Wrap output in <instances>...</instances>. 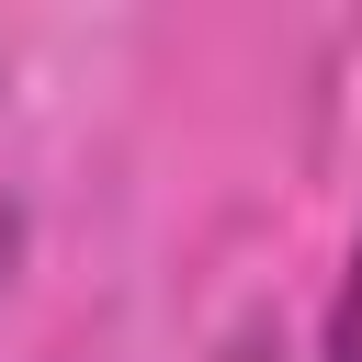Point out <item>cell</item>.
I'll return each mask as SVG.
<instances>
[{
  "label": "cell",
  "mask_w": 362,
  "mask_h": 362,
  "mask_svg": "<svg viewBox=\"0 0 362 362\" xmlns=\"http://www.w3.org/2000/svg\"><path fill=\"white\" fill-rule=\"evenodd\" d=\"M328 362H362V249H351V283L328 305Z\"/></svg>",
  "instance_id": "cell-1"
}]
</instances>
